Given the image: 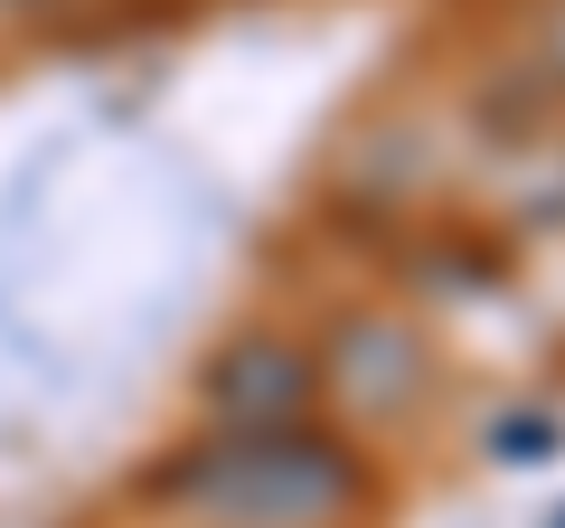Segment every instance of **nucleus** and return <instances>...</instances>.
Segmentation results:
<instances>
[{"mask_svg": "<svg viewBox=\"0 0 565 528\" xmlns=\"http://www.w3.org/2000/svg\"><path fill=\"white\" fill-rule=\"evenodd\" d=\"M141 500L189 528H359L377 463L340 425H207L141 472Z\"/></svg>", "mask_w": 565, "mask_h": 528, "instance_id": "f257e3e1", "label": "nucleus"}, {"mask_svg": "<svg viewBox=\"0 0 565 528\" xmlns=\"http://www.w3.org/2000/svg\"><path fill=\"white\" fill-rule=\"evenodd\" d=\"M311 359H321V397H340V415H359V425H396L434 387V349L396 311H340Z\"/></svg>", "mask_w": 565, "mask_h": 528, "instance_id": "f03ea898", "label": "nucleus"}, {"mask_svg": "<svg viewBox=\"0 0 565 528\" xmlns=\"http://www.w3.org/2000/svg\"><path fill=\"white\" fill-rule=\"evenodd\" d=\"M199 415L207 425H302L321 415V359L292 330H236L199 359Z\"/></svg>", "mask_w": 565, "mask_h": 528, "instance_id": "7ed1b4c3", "label": "nucleus"}, {"mask_svg": "<svg viewBox=\"0 0 565 528\" xmlns=\"http://www.w3.org/2000/svg\"><path fill=\"white\" fill-rule=\"evenodd\" d=\"M405 284L434 293V303H481V293L509 284V255H500L490 236L444 226V236H415V245H405Z\"/></svg>", "mask_w": 565, "mask_h": 528, "instance_id": "20e7f679", "label": "nucleus"}, {"mask_svg": "<svg viewBox=\"0 0 565 528\" xmlns=\"http://www.w3.org/2000/svg\"><path fill=\"white\" fill-rule=\"evenodd\" d=\"M481 453L500 472H546V463H565V406H500L481 425Z\"/></svg>", "mask_w": 565, "mask_h": 528, "instance_id": "39448f33", "label": "nucleus"}, {"mask_svg": "<svg viewBox=\"0 0 565 528\" xmlns=\"http://www.w3.org/2000/svg\"><path fill=\"white\" fill-rule=\"evenodd\" d=\"M537 66H546L556 85H565V20H556V39H546V57H537Z\"/></svg>", "mask_w": 565, "mask_h": 528, "instance_id": "423d86ee", "label": "nucleus"}, {"mask_svg": "<svg viewBox=\"0 0 565 528\" xmlns=\"http://www.w3.org/2000/svg\"><path fill=\"white\" fill-rule=\"evenodd\" d=\"M546 528H565V500H556V509H546Z\"/></svg>", "mask_w": 565, "mask_h": 528, "instance_id": "0eeeda50", "label": "nucleus"}]
</instances>
